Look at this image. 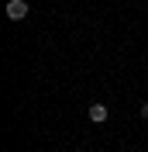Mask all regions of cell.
<instances>
[{
  "mask_svg": "<svg viewBox=\"0 0 148 152\" xmlns=\"http://www.w3.org/2000/svg\"><path fill=\"white\" fill-rule=\"evenodd\" d=\"M28 0H7L4 4V14H7V21H24L28 18Z\"/></svg>",
  "mask_w": 148,
  "mask_h": 152,
  "instance_id": "1",
  "label": "cell"
},
{
  "mask_svg": "<svg viewBox=\"0 0 148 152\" xmlns=\"http://www.w3.org/2000/svg\"><path fill=\"white\" fill-rule=\"evenodd\" d=\"M96 152H100V149H96Z\"/></svg>",
  "mask_w": 148,
  "mask_h": 152,
  "instance_id": "4",
  "label": "cell"
},
{
  "mask_svg": "<svg viewBox=\"0 0 148 152\" xmlns=\"http://www.w3.org/2000/svg\"><path fill=\"white\" fill-rule=\"evenodd\" d=\"M86 118H90L93 124H107V121H110V111H107V104H90Z\"/></svg>",
  "mask_w": 148,
  "mask_h": 152,
  "instance_id": "2",
  "label": "cell"
},
{
  "mask_svg": "<svg viewBox=\"0 0 148 152\" xmlns=\"http://www.w3.org/2000/svg\"><path fill=\"white\" fill-rule=\"evenodd\" d=\"M138 118H141V121H148V100H145V104H141V111H138Z\"/></svg>",
  "mask_w": 148,
  "mask_h": 152,
  "instance_id": "3",
  "label": "cell"
}]
</instances>
